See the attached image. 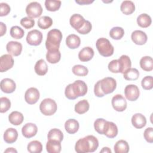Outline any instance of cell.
Listing matches in <instances>:
<instances>
[{
  "instance_id": "obj_20",
  "label": "cell",
  "mask_w": 153,
  "mask_h": 153,
  "mask_svg": "<svg viewBox=\"0 0 153 153\" xmlns=\"http://www.w3.org/2000/svg\"><path fill=\"white\" fill-rule=\"evenodd\" d=\"M131 124L135 128L140 129L146 126V119L143 114L136 113L131 117Z\"/></svg>"
},
{
  "instance_id": "obj_23",
  "label": "cell",
  "mask_w": 153,
  "mask_h": 153,
  "mask_svg": "<svg viewBox=\"0 0 153 153\" xmlns=\"http://www.w3.org/2000/svg\"><path fill=\"white\" fill-rule=\"evenodd\" d=\"M79 123L75 119H69L65 123V128L69 134H74L79 129Z\"/></svg>"
},
{
  "instance_id": "obj_49",
  "label": "cell",
  "mask_w": 153,
  "mask_h": 153,
  "mask_svg": "<svg viewBox=\"0 0 153 153\" xmlns=\"http://www.w3.org/2000/svg\"><path fill=\"white\" fill-rule=\"evenodd\" d=\"M11 8L8 4L4 2L0 4V16L3 17L8 15L10 12Z\"/></svg>"
},
{
  "instance_id": "obj_47",
  "label": "cell",
  "mask_w": 153,
  "mask_h": 153,
  "mask_svg": "<svg viewBox=\"0 0 153 153\" xmlns=\"http://www.w3.org/2000/svg\"><path fill=\"white\" fill-rule=\"evenodd\" d=\"M92 29V25L91 23L88 21V20H85L84 25L82 26V27L79 29V30H77V32L82 35H85L88 33Z\"/></svg>"
},
{
  "instance_id": "obj_10",
  "label": "cell",
  "mask_w": 153,
  "mask_h": 153,
  "mask_svg": "<svg viewBox=\"0 0 153 153\" xmlns=\"http://www.w3.org/2000/svg\"><path fill=\"white\" fill-rule=\"evenodd\" d=\"M126 99L129 101H136L139 97L140 91L138 87L134 84L127 85L124 88Z\"/></svg>"
},
{
  "instance_id": "obj_9",
  "label": "cell",
  "mask_w": 153,
  "mask_h": 153,
  "mask_svg": "<svg viewBox=\"0 0 153 153\" xmlns=\"http://www.w3.org/2000/svg\"><path fill=\"white\" fill-rule=\"evenodd\" d=\"M113 108L117 112H123L127 108V101L121 94L115 95L111 101Z\"/></svg>"
},
{
  "instance_id": "obj_46",
  "label": "cell",
  "mask_w": 153,
  "mask_h": 153,
  "mask_svg": "<svg viewBox=\"0 0 153 153\" xmlns=\"http://www.w3.org/2000/svg\"><path fill=\"white\" fill-rule=\"evenodd\" d=\"M108 68L109 71L112 73H119L120 65H119L118 60L117 59L112 60L109 63Z\"/></svg>"
},
{
  "instance_id": "obj_30",
  "label": "cell",
  "mask_w": 153,
  "mask_h": 153,
  "mask_svg": "<svg viewBox=\"0 0 153 153\" xmlns=\"http://www.w3.org/2000/svg\"><path fill=\"white\" fill-rule=\"evenodd\" d=\"M129 149L128 143L124 140H118L114 147L115 153H127L129 151Z\"/></svg>"
},
{
  "instance_id": "obj_42",
  "label": "cell",
  "mask_w": 153,
  "mask_h": 153,
  "mask_svg": "<svg viewBox=\"0 0 153 153\" xmlns=\"http://www.w3.org/2000/svg\"><path fill=\"white\" fill-rule=\"evenodd\" d=\"M106 120L103 118H97L94 123V127L95 130L100 134H103L105 127Z\"/></svg>"
},
{
  "instance_id": "obj_18",
  "label": "cell",
  "mask_w": 153,
  "mask_h": 153,
  "mask_svg": "<svg viewBox=\"0 0 153 153\" xmlns=\"http://www.w3.org/2000/svg\"><path fill=\"white\" fill-rule=\"evenodd\" d=\"M103 134L110 139L116 137L118 134V127L117 125L113 122L107 121L105 127Z\"/></svg>"
},
{
  "instance_id": "obj_29",
  "label": "cell",
  "mask_w": 153,
  "mask_h": 153,
  "mask_svg": "<svg viewBox=\"0 0 153 153\" xmlns=\"http://www.w3.org/2000/svg\"><path fill=\"white\" fill-rule=\"evenodd\" d=\"M140 66L145 71L149 72L153 69V60L150 56H143L140 60Z\"/></svg>"
},
{
  "instance_id": "obj_34",
  "label": "cell",
  "mask_w": 153,
  "mask_h": 153,
  "mask_svg": "<svg viewBox=\"0 0 153 153\" xmlns=\"http://www.w3.org/2000/svg\"><path fill=\"white\" fill-rule=\"evenodd\" d=\"M47 137L48 140H54L61 142L63 139V134L60 130L53 128L48 131Z\"/></svg>"
},
{
  "instance_id": "obj_21",
  "label": "cell",
  "mask_w": 153,
  "mask_h": 153,
  "mask_svg": "<svg viewBox=\"0 0 153 153\" xmlns=\"http://www.w3.org/2000/svg\"><path fill=\"white\" fill-rule=\"evenodd\" d=\"M18 137V132L14 128H8L4 133V140L7 143L15 142Z\"/></svg>"
},
{
  "instance_id": "obj_41",
  "label": "cell",
  "mask_w": 153,
  "mask_h": 153,
  "mask_svg": "<svg viewBox=\"0 0 153 153\" xmlns=\"http://www.w3.org/2000/svg\"><path fill=\"white\" fill-rule=\"evenodd\" d=\"M10 33L11 37L14 39H21L24 36L25 31L22 27L18 26H14L11 27Z\"/></svg>"
},
{
  "instance_id": "obj_24",
  "label": "cell",
  "mask_w": 153,
  "mask_h": 153,
  "mask_svg": "<svg viewBox=\"0 0 153 153\" xmlns=\"http://www.w3.org/2000/svg\"><path fill=\"white\" fill-rule=\"evenodd\" d=\"M81 39L79 37L75 34L69 35L66 39V44L70 49H75L80 45Z\"/></svg>"
},
{
  "instance_id": "obj_51",
  "label": "cell",
  "mask_w": 153,
  "mask_h": 153,
  "mask_svg": "<svg viewBox=\"0 0 153 153\" xmlns=\"http://www.w3.org/2000/svg\"><path fill=\"white\" fill-rule=\"evenodd\" d=\"M0 36H2L4 35L5 34L7 31V26L3 22H0Z\"/></svg>"
},
{
  "instance_id": "obj_12",
  "label": "cell",
  "mask_w": 153,
  "mask_h": 153,
  "mask_svg": "<svg viewBox=\"0 0 153 153\" xmlns=\"http://www.w3.org/2000/svg\"><path fill=\"white\" fill-rule=\"evenodd\" d=\"M14 59L11 55L5 54L1 56L0 58V71L1 72H5L12 68L14 65Z\"/></svg>"
},
{
  "instance_id": "obj_25",
  "label": "cell",
  "mask_w": 153,
  "mask_h": 153,
  "mask_svg": "<svg viewBox=\"0 0 153 153\" xmlns=\"http://www.w3.org/2000/svg\"><path fill=\"white\" fill-rule=\"evenodd\" d=\"M24 120L23 115L19 111H13L8 116L10 123L14 126L20 125Z\"/></svg>"
},
{
  "instance_id": "obj_22",
  "label": "cell",
  "mask_w": 153,
  "mask_h": 153,
  "mask_svg": "<svg viewBox=\"0 0 153 153\" xmlns=\"http://www.w3.org/2000/svg\"><path fill=\"white\" fill-rule=\"evenodd\" d=\"M120 65V72L125 73L128 69L131 68V62L130 57L127 55H122L118 59Z\"/></svg>"
},
{
  "instance_id": "obj_48",
  "label": "cell",
  "mask_w": 153,
  "mask_h": 153,
  "mask_svg": "<svg viewBox=\"0 0 153 153\" xmlns=\"http://www.w3.org/2000/svg\"><path fill=\"white\" fill-rule=\"evenodd\" d=\"M145 139L150 143L153 142V128L148 127L146 128L143 133Z\"/></svg>"
},
{
  "instance_id": "obj_6",
  "label": "cell",
  "mask_w": 153,
  "mask_h": 153,
  "mask_svg": "<svg viewBox=\"0 0 153 153\" xmlns=\"http://www.w3.org/2000/svg\"><path fill=\"white\" fill-rule=\"evenodd\" d=\"M100 84L102 91L105 94L112 93L117 87V82L112 77H105L100 80Z\"/></svg>"
},
{
  "instance_id": "obj_35",
  "label": "cell",
  "mask_w": 153,
  "mask_h": 153,
  "mask_svg": "<svg viewBox=\"0 0 153 153\" xmlns=\"http://www.w3.org/2000/svg\"><path fill=\"white\" fill-rule=\"evenodd\" d=\"M27 149L30 153H40L42 151V145L39 141L33 140L28 143Z\"/></svg>"
},
{
  "instance_id": "obj_7",
  "label": "cell",
  "mask_w": 153,
  "mask_h": 153,
  "mask_svg": "<svg viewBox=\"0 0 153 153\" xmlns=\"http://www.w3.org/2000/svg\"><path fill=\"white\" fill-rule=\"evenodd\" d=\"M41 5L38 2H32L29 3L26 8V13L28 17L33 19L39 17L42 13Z\"/></svg>"
},
{
  "instance_id": "obj_27",
  "label": "cell",
  "mask_w": 153,
  "mask_h": 153,
  "mask_svg": "<svg viewBox=\"0 0 153 153\" xmlns=\"http://www.w3.org/2000/svg\"><path fill=\"white\" fill-rule=\"evenodd\" d=\"M34 69L37 75L43 76L45 75L48 71V66L44 60L40 59L36 62Z\"/></svg>"
},
{
  "instance_id": "obj_31",
  "label": "cell",
  "mask_w": 153,
  "mask_h": 153,
  "mask_svg": "<svg viewBox=\"0 0 153 153\" xmlns=\"http://www.w3.org/2000/svg\"><path fill=\"white\" fill-rule=\"evenodd\" d=\"M137 23L140 27L143 28H146L151 25L152 23V20L150 16L147 14L143 13L140 14L137 17Z\"/></svg>"
},
{
  "instance_id": "obj_33",
  "label": "cell",
  "mask_w": 153,
  "mask_h": 153,
  "mask_svg": "<svg viewBox=\"0 0 153 153\" xmlns=\"http://www.w3.org/2000/svg\"><path fill=\"white\" fill-rule=\"evenodd\" d=\"M89 108L88 102L86 99H84L79 101L75 105V111L78 114H83L88 111Z\"/></svg>"
},
{
  "instance_id": "obj_4",
  "label": "cell",
  "mask_w": 153,
  "mask_h": 153,
  "mask_svg": "<svg viewBox=\"0 0 153 153\" xmlns=\"http://www.w3.org/2000/svg\"><path fill=\"white\" fill-rule=\"evenodd\" d=\"M96 46L99 54L103 57H109L114 54V47L106 38H99L96 42Z\"/></svg>"
},
{
  "instance_id": "obj_54",
  "label": "cell",
  "mask_w": 153,
  "mask_h": 153,
  "mask_svg": "<svg viewBox=\"0 0 153 153\" xmlns=\"http://www.w3.org/2000/svg\"><path fill=\"white\" fill-rule=\"evenodd\" d=\"M4 152H17V151L13 148H8L4 151Z\"/></svg>"
},
{
  "instance_id": "obj_15",
  "label": "cell",
  "mask_w": 153,
  "mask_h": 153,
  "mask_svg": "<svg viewBox=\"0 0 153 153\" xmlns=\"http://www.w3.org/2000/svg\"><path fill=\"white\" fill-rule=\"evenodd\" d=\"M1 90L5 93H13L16 88L15 82L10 78H4L2 79L0 84Z\"/></svg>"
},
{
  "instance_id": "obj_32",
  "label": "cell",
  "mask_w": 153,
  "mask_h": 153,
  "mask_svg": "<svg viewBox=\"0 0 153 153\" xmlns=\"http://www.w3.org/2000/svg\"><path fill=\"white\" fill-rule=\"evenodd\" d=\"M61 59V53L58 51H47L46 59L50 63L55 64L58 63Z\"/></svg>"
},
{
  "instance_id": "obj_5",
  "label": "cell",
  "mask_w": 153,
  "mask_h": 153,
  "mask_svg": "<svg viewBox=\"0 0 153 153\" xmlns=\"http://www.w3.org/2000/svg\"><path fill=\"white\" fill-rule=\"evenodd\" d=\"M57 105L56 102L52 99H44L40 103L39 109L41 112L46 116L53 115L57 111Z\"/></svg>"
},
{
  "instance_id": "obj_39",
  "label": "cell",
  "mask_w": 153,
  "mask_h": 153,
  "mask_svg": "<svg viewBox=\"0 0 153 153\" xmlns=\"http://www.w3.org/2000/svg\"><path fill=\"white\" fill-rule=\"evenodd\" d=\"M61 3L60 1L46 0L45 1V7L49 11H56L60 8Z\"/></svg>"
},
{
  "instance_id": "obj_38",
  "label": "cell",
  "mask_w": 153,
  "mask_h": 153,
  "mask_svg": "<svg viewBox=\"0 0 153 153\" xmlns=\"http://www.w3.org/2000/svg\"><path fill=\"white\" fill-rule=\"evenodd\" d=\"M124 78L128 81H135L139 76V72L136 68H130L123 74Z\"/></svg>"
},
{
  "instance_id": "obj_50",
  "label": "cell",
  "mask_w": 153,
  "mask_h": 153,
  "mask_svg": "<svg viewBox=\"0 0 153 153\" xmlns=\"http://www.w3.org/2000/svg\"><path fill=\"white\" fill-rule=\"evenodd\" d=\"M94 93L96 96L98 97H102L105 96V94L103 93L102 91L101 87H100V80L98 81L96 84L94 85Z\"/></svg>"
},
{
  "instance_id": "obj_14",
  "label": "cell",
  "mask_w": 153,
  "mask_h": 153,
  "mask_svg": "<svg viewBox=\"0 0 153 153\" xmlns=\"http://www.w3.org/2000/svg\"><path fill=\"white\" fill-rule=\"evenodd\" d=\"M131 38L135 44L139 45L145 44L148 39L146 34L143 31L140 30L133 31L131 35Z\"/></svg>"
},
{
  "instance_id": "obj_17",
  "label": "cell",
  "mask_w": 153,
  "mask_h": 153,
  "mask_svg": "<svg viewBox=\"0 0 153 153\" xmlns=\"http://www.w3.org/2000/svg\"><path fill=\"white\" fill-rule=\"evenodd\" d=\"M85 20L84 18L79 14H74L72 15L69 19L71 26L76 31L82 27L85 23Z\"/></svg>"
},
{
  "instance_id": "obj_44",
  "label": "cell",
  "mask_w": 153,
  "mask_h": 153,
  "mask_svg": "<svg viewBox=\"0 0 153 153\" xmlns=\"http://www.w3.org/2000/svg\"><path fill=\"white\" fill-rule=\"evenodd\" d=\"M1 102V108L0 112L4 113L7 112L11 108V102L6 97H2L0 98Z\"/></svg>"
},
{
  "instance_id": "obj_26",
  "label": "cell",
  "mask_w": 153,
  "mask_h": 153,
  "mask_svg": "<svg viewBox=\"0 0 153 153\" xmlns=\"http://www.w3.org/2000/svg\"><path fill=\"white\" fill-rule=\"evenodd\" d=\"M46 149L49 153H59L62 149L60 142L54 140H48Z\"/></svg>"
},
{
  "instance_id": "obj_16",
  "label": "cell",
  "mask_w": 153,
  "mask_h": 153,
  "mask_svg": "<svg viewBox=\"0 0 153 153\" xmlns=\"http://www.w3.org/2000/svg\"><path fill=\"white\" fill-rule=\"evenodd\" d=\"M38 131V127L36 124L28 123L25 124L22 128V133L24 137L31 138L36 135Z\"/></svg>"
},
{
  "instance_id": "obj_13",
  "label": "cell",
  "mask_w": 153,
  "mask_h": 153,
  "mask_svg": "<svg viewBox=\"0 0 153 153\" xmlns=\"http://www.w3.org/2000/svg\"><path fill=\"white\" fill-rule=\"evenodd\" d=\"M6 49L9 54L14 56H18L22 53V45L20 42L11 41L7 43Z\"/></svg>"
},
{
  "instance_id": "obj_52",
  "label": "cell",
  "mask_w": 153,
  "mask_h": 153,
  "mask_svg": "<svg viewBox=\"0 0 153 153\" xmlns=\"http://www.w3.org/2000/svg\"><path fill=\"white\" fill-rule=\"evenodd\" d=\"M94 1H90V0H79L75 1V2L78 4L79 5H88L93 2Z\"/></svg>"
},
{
  "instance_id": "obj_40",
  "label": "cell",
  "mask_w": 153,
  "mask_h": 153,
  "mask_svg": "<svg viewBox=\"0 0 153 153\" xmlns=\"http://www.w3.org/2000/svg\"><path fill=\"white\" fill-rule=\"evenodd\" d=\"M72 72L76 76H85L88 73V70L87 67L81 65H74L72 68Z\"/></svg>"
},
{
  "instance_id": "obj_45",
  "label": "cell",
  "mask_w": 153,
  "mask_h": 153,
  "mask_svg": "<svg viewBox=\"0 0 153 153\" xmlns=\"http://www.w3.org/2000/svg\"><path fill=\"white\" fill-rule=\"evenodd\" d=\"M20 25L25 29H30L35 25V20L28 17H23L20 20Z\"/></svg>"
},
{
  "instance_id": "obj_8",
  "label": "cell",
  "mask_w": 153,
  "mask_h": 153,
  "mask_svg": "<svg viewBox=\"0 0 153 153\" xmlns=\"http://www.w3.org/2000/svg\"><path fill=\"white\" fill-rule=\"evenodd\" d=\"M26 39L28 44L37 46L39 45L42 42V33L38 30H32L28 32Z\"/></svg>"
},
{
  "instance_id": "obj_2",
  "label": "cell",
  "mask_w": 153,
  "mask_h": 153,
  "mask_svg": "<svg viewBox=\"0 0 153 153\" xmlns=\"http://www.w3.org/2000/svg\"><path fill=\"white\" fill-rule=\"evenodd\" d=\"M87 92V85L82 80H76L68 84L65 90V96L70 100H75L78 97L84 96Z\"/></svg>"
},
{
  "instance_id": "obj_36",
  "label": "cell",
  "mask_w": 153,
  "mask_h": 153,
  "mask_svg": "<svg viewBox=\"0 0 153 153\" xmlns=\"http://www.w3.org/2000/svg\"><path fill=\"white\" fill-rule=\"evenodd\" d=\"M124 35V30L121 27H112L109 32V36L111 38L119 40L121 39Z\"/></svg>"
},
{
  "instance_id": "obj_37",
  "label": "cell",
  "mask_w": 153,
  "mask_h": 153,
  "mask_svg": "<svg viewBox=\"0 0 153 153\" xmlns=\"http://www.w3.org/2000/svg\"><path fill=\"white\" fill-rule=\"evenodd\" d=\"M53 20L49 16L41 17L38 20V26L42 29H47L51 26Z\"/></svg>"
},
{
  "instance_id": "obj_11",
  "label": "cell",
  "mask_w": 153,
  "mask_h": 153,
  "mask_svg": "<svg viewBox=\"0 0 153 153\" xmlns=\"http://www.w3.org/2000/svg\"><path fill=\"white\" fill-rule=\"evenodd\" d=\"M40 97L39 91L36 88L30 87L28 88L25 94V101L29 105L36 103Z\"/></svg>"
},
{
  "instance_id": "obj_19",
  "label": "cell",
  "mask_w": 153,
  "mask_h": 153,
  "mask_svg": "<svg viewBox=\"0 0 153 153\" xmlns=\"http://www.w3.org/2000/svg\"><path fill=\"white\" fill-rule=\"evenodd\" d=\"M94 54V50L91 47H85L79 51L78 53V58L81 62H88L92 59Z\"/></svg>"
},
{
  "instance_id": "obj_28",
  "label": "cell",
  "mask_w": 153,
  "mask_h": 153,
  "mask_svg": "<svg viewBox=\"0 0 153 153\" xmlns=\"http://www.w3.org/2000/svg\"><path fill=\"white\" fill-rule=\"evenodd\" d=\"M120 10L126 15H130L135 11V5L131 1H124L121 4Z\"/></svg>"
},
{
  "instance_id": "obj_1",
  "label": "cell",
  "mask_w": 153,
  "mask_h": 153,
  "mask_svg": "<svg viewBox=\"0 0 153 153\" xmlns=\"http://www.w3.org/2000/svg\"><path fill=\"white\" fill-rule=\"evenodd\" d=\"M99 146L97 139L93 135H88L79 139L75 144V150L78 153L94 152Z\"/></svg>"
},
{
  "instance_id": "obj_53",
  "label": "cell",
  "mask_w": 153,
  "mask_h": 153,
  "mask_svg": "<svg viewBox=\"0 0 153 153\" xmlns=\"http://www.w3.org/2000/svg\"><path fill=\"white\" fill-rule=\"evenodd\" d=\"M100 152H108L111 153V150L108 147H103L102 149L100 151Z\"/></svg>"
},
{
  "instance_id": "obj_43",
  "label": "cell",
  "mask_w": 153,
  "mask_h": 153,
  "mask_svg": "<svg viewBox=\"0 0 153 153\" xmlns=\"http://www.w3.org/2000/svg\"><path fill=\"white\" fill-rule=\"evenodd\" d=\"M141 85L144 90H149L153 87V78L152 76H145L142 81Z\"/></svg>"
},
{
  "instance_id": "obj_3",
  "label": "cell",
  "mask_w": 153,
  "mask_h": 153,
  "mask_svg": "<svg viewBox=\"0 0 153 153\" xmlns=\"http://www.w3.org/2000/svg\"><path fill=\"white\" fill-rule=\"evenodd\" d=\"M62 39V33L57 29L50 30L47 35L45 47L47 51H58Z\"/></svg>"
}]
</instances>
